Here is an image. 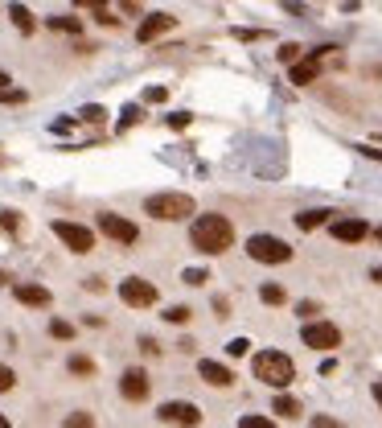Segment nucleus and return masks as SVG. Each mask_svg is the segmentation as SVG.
Wrapping results in <instances>:
<instances>
[{"label": "nucleus", "instance_id": "obj_1", "mask_svg": "<svg viewBox=\"0 0 382 428\" xmlns=\"http://www.w3.org/2000/svg\"><path fill=\"white\" fill-rule=\"evenodd\" d=\"M190 243L202 256H222L235 243V227H230L226 214H197L190 227Z\"/></svg>", "mask_w": 382, "mask_h": 428}, {"label": "nucleus", "instance_id": "obj_2", "mask_svg": "<svg viewBox=\"0 0 382 428\" xmlns=\"http://www.w3.org/2000/svg\"><path fill=\"white\" fill-rule=\"evenodd\" d=\"M251 371H255V379L267 383V387H288V383L296 379V362H292L284 350H259V355L251 358Z\"/></svg>", "mask_w": 382, "mask_h": 428}, {"label": "nucleus", "instance_id": "obj_3", "mask_svg": "<svg viewBox=\"0 0 382 428\" xmlns=\"http://www.w3.org/2000/svg\"><path fill=\"white\" fill-rule=\"evenodd\" d=\"M144 214H152V218H161V222H181V218H193L197 206H193L190 194L165 190V194H152V198L144 202Z\"/></svg>", "mask_w": 382, "mask_h": 428}, {"label": "nucleus", "instance_id": "obj_4", "mask_svg": "<svg viewBox=\"0 0 382 428\" xmlns=\"http://www.w3.org/2000/svg\"><path fill=\"white\" fill-rule=\"evenodd\" d=\"M247 256L259 263H288L292 260V247L280 235H251L247 239Z\"/></svg>", "mask_w": 382, "mask_h": 428}, {"label": "nucleus", "instance_id": "obj_5", "mask_svg": "<svg viewBox=\"0 0 382 428\" xmlns=\"http://www.w3.org/2000/svg\"><path fill=\"white\" fill-rule=\"evenodd\" d=\"M54 235L62 239L74 256H87V251L95 247V231L82 227V222H70V218H58V222H54Z\"/></svg>", "mask_w": 382, "mask_h": 428}, {"label": "nucleus", "instance_id": "obj_6", "mask_svg": "<svg viewBox=\"0 0 382 428\" xmlns=\"http://www.w3.org/2000/svg\"><path fill=\"white\" fill-rule=\"evenodd\" d=\"M120 297H123V305H132V309H152L156 305V285L144 280V276H128L120 285Z\"/></svg>", "mask_w": 382, "mask_h": 428}, {"label": "nucleus", "instance_id": "obj_7", "mask_svg": "<svg viewBox=\"0 0 382 428\" xmlns=\"http://www.w3.org/2000/svg\"><path fill=\"white\" fill-rule=\"evenodd\" d=\"M165 424H177V428H197L202 424V408L190 404V400H168V404H161V412H156Z\"/></svg>", "mask_w": 382, "mask_h": 428}, {"label": "nucleus", "instance_id": "obj_8", "mask_svg": "<svg viewBox=\"0 0 382 428\" xmlns=\"http://www.w3.org/2000/svg\"><path fill=\"white\" fill-rule=\"evenodd\" d=\"M300 338H304V346H312V350H333V346H341V330H337L333 321H309Z\"/></svg>", "mask_w": 382, "mask_h": 428}, {"label": "nucleus", "instance_id": "obj_9", "mask_svg": "<svg viewBox=\"0 0 382 428\" xmlns=\"http://www.w3.org/2000/svg\"><path fill=\"white\" fill-rule=\"evenodd\" d=\"M99 231L107 239H116V243H136L140 239V231H136V222L132 218H120V214H99Z\"/></svg>", "mask_w": 382, "mask_h": 428}, {"label": "nucleus", "instance_id": "obj_10", "mask_svg": "<svg viewBox=\"0 0 382 428\" xmlns=\"http://www.w3.org/2000/svg\"><path fill=\"white\" fill-rule=\"evenodd\" d=\"M120 391L123 400H132V404H140V400H148V391H152V383H148V375H144L140 367H128L120 375Z\"/></svg>", "mask_w": 382, "mask_h": 428}, {"label": "nucleus", "instance_id": "obj_11", "mask_svg": "<svg viewBox=\"0 0 382 428\" xmlns=\"http://www.w3.org/2000/svg\"><path fill=\"white\" fill-rule=\"evenodd\" d=\"M333 46H321V49H312L309 58H300L296 66H292V83H316V74H321V62H325V54H329Z\"/></svg>", "mask_w": 382, "mask_h": 428}, {"label": "nucleus", "instance_id": "obj_12", "mask_svg": "<svg viewBox=\"0 0 382 428\" xmlns=\"http://www.w3.org/2000/svg\"><path fill=\"white\" fill-rule=\"evenodd\" d=\"M173 25H177V17H168V13H152V17H144V21H140V29H136V42H144V46H148V42H156L161 33H168Z\"/></svg>", "mask_w": 382, "mask_h": 428}, {"label": "nucleus", "instance_id": "obj_13", "mask_svg": "<svg viewBox=\"0 0 382 428\" xmlns=\"http://www.w3.org/2000/svg\"><path fill=\"white\" fill-rule=\"evenodd\" d=\"M329 231H333L337 243H362V239L370 235V227H366L362 218H333Z\"/></svg>", "mask_w": 382, "mask_h": 428}, {"label": "nucleus", "instance_id": "obj_14", "mask_svg": "<svg viewBox=\"0 0 382 428\" xmlns=\"http://www.w3.org/2000/svg\"><path fill=\"white\" fill-rule=\"evenodd\" d=\"M13 297H17L21 305H33V309H46L49 301H54V297H49V288L46 285H33V280L17 285V288H13Z\"/></svg>", "mask_w": 382, "mask_h": 428}, {"label": "nucleus", "instance_id": "obj_15", "mask_svg": "<svg viewBox=\"0 0 382 428\" xmlns=\"http://www.w3.org/2000/svg\"><path fill=\"white\" fill-rule=\"evenodd\" d=\"M197 375L210 383V387H230V383H235L230 367H222V362H214V358H202V362H197Z\"/></svg>", "mask_w": 382, "mask_h": 428}, {"label": "nucleus", "instance_id": "obj_16", "mask_svg": "<svg viewBox=\"0 0 382 428\" xmlns=\"http://www.w3.org/2000/svg\"><path fill=\"white\" fill-rule=\"evenodd\" d=\"M329 214L333 210H304V214H296V227L300 231H316L321 222H329Z\"/></svg>", "mask_w": 382, "mask_h": 428}, {"label": "nucleus", "instance_id": "obj_17", "mask_svg": "<svg viewBox=\"0 0 382 428\" xmlns=\"http://www.w3.org/2000/svg\"><path fill=\"white\" fill-rule=\"evenodd\" d=\"M66 367H70V375H82V379L95 375V358H87V355H70L66 358Z\"/></svg>", "mask_w": 382, "mask_h": 428}, {"label": "nucleus", "instance_id": "obj_18", "mask_svg": "<svg viewBox=\"0 0 382 428\" xmlns=\"http://www.w3.org/2000/svg\"><path fill=\"white\" fill-rule=\"evenodd\" d=\"M8 17H13V25H17L21 33H33V13H29L25 4H13V8H8Z\"/></svg>", "mask_w": 382, "mask_h": 428}, {"label": "nucleus", "instance_id": "obj_19", "mask_svg": "<svg viewBox=\"0 0 382 428\" xmlns=\"http://www.w3.org/2000/svg\"><path fill=\"white\" fill-rule=\"evenodd\" d=\"M271 412H280L284 420H296V416H300V404H296L292 396H276V404H271Z\"/></svg>", "mask_w": 382, "mask_h": 428}, {"label": "nucleus", "instance_id": "obj_20", "mask_svg": "<svg viewBox=\"0 0 382 428\" xmlns=\"http://www.w3.org/2000/svg\"><path fill=\"white\" fill-rule=\"evenodd\" d=\"M62 428H95V412H70Z\"/></svg>", "mask_w": 382, "mask_h": 428}, {"label": "nucleus", "instance_id": "obj_21", "mask_svg": "<svg viewBox=\"0 0 382 428\" xmlns=\"http://www.w3.org/2000/svg\"><path fill=\"white\" fill-rule=\"evenodd\" d=\"M259 297L267 301V305H284V301H288V292H284L280 285H263V288H259Z\"/></svg>", "mask_w": 382, "mask_h": 428}, {"label": "nucleus", "instance_id": "obj_22", "mask_svg": "<svg viewBox=\"0 0 382 428\" xmlns=\"http://www.w3.org/2000/svg\"><path fill=\"white\" fill-rule=\"evenodd\" d=\"M49 333H54V338H62V342H70L74 326H70V321H62V317H54V321H49Z\"/></svg>", "mask_w": 382, "mask_h": 428}, {"label": "nucleus", "instance_id": "obj_23", "mask_svg": "<svg viewBox=\"0 0 382 428\" xmlns=\"http://www.w3.org/2000/svg\"><path fill=\"white\" fill-rule=\"evenodd\" d=\"M300 54H304V49L296 46V42H284V46H280V62H288V66H296V62H300Z\"/></svg>", "mask_w": 382, "mask_h": 428}, {"label": "nucleus", "instance_id": "obj_24", "mask_svg": "<svg viewBox=\"0 0 382 428\" xmlns=\"http://www.w3.org/2000/svg\"><path fill=\"white\" fill-rule=\"evenodd\" d=\"M190 317H193V309H190V305H173V309L165 313V321H173V326H185Z\"/></svg>", "mask_w": 382, "mask_h": 428}, {"label": "nucleus", "instance_id": "obj_25", "mask_svg": "<svg viewBox=\"0 0 382 428\" xmlns=\"http://www.w3.org/2000/svg\"><path fill=\"white\" fill-rule=\"evenodd\" d=\"M49 29H66V33H78L82 21L78 17H49Z\"/></svg>", "mask_w": 382, "mask_h": 428}, {"label": "nucleus", "instance_id": "obj_26", "mask_svg": "<svg viewBox=\"0 0 382 428\" xmlns=\"http://www.w3.org/2000/svg\"><path fill=\"white\" fill-rule=\"evenodd\" d=\"M181 280H185V285H206V280H210V272H206V268H185V276H181Z\"/></svg>", "mask_w": 382, "mask_h": 428}, {"label": "nucleus", "instance_id": "obj_27", "mask_svg": "<svg viewBox=\"0 0 382 428\" xmlns=\"http://www.w3.org/2000/svg\"><path fill=\"white\" fill-rule=\"evenodd\" d=\"M103 116H107V112H103L99 103H91V107H82V112H78V119H87V124H103Z\"/></svg>", "mask_w": 382, "mask_h": 428}, {"label": "nucleus", "instance_id": "obj_28", "mask_svg": "<svg viewBox=\"0 0 382 428\" xmlns=\"http://www.w3.org/2000/svg\"><path fill=\"white\" fill-rule=\"evenodd\" d=\"M239 428H276V424H271L267 416H255V412H251V416H242L239 420Z\"/></svg>", "mask_w": 382, "mask_h": 428}, {"label": "nucleus", "instance_id": "obj_29", "mask_svg": "<svg viewBox=\"0 0 382 428\" xmlns=\"http://www.w3.org/2000/svg\"><path fill=\"white\" fill-rule=\"evenodd\" d=\"M13 383H17L13 367H4V362H0V391H13Z\"/></svg>", "mask_w": 382, "mask_h": 428}, {"label": "nucleus", "instance_id": "obj_30", "mask_svg": "<svg viewBox=\"0 0 382 428\" xmlns=\"http://www.w3.org/2000/svg\"><path fill=\"white\" fill-rule=\"evenodd\" d=\"M309 428H345V424H341V420H333V416H312Z\"/></svg>", "mask_w": 382, "mask_h": 428}, {"label": "nucleus", "instance_id": "obj_31", "mask_svg": "<svg viewBox=\"0 0 382 428\" xmlns=\"http://www.w3.org/2000/svg\"><path fill=\"white\" fill-rule=\"evenodd\" d=\"M136 119H140V107H136V103H132V107H123V119H120V128H132V124H136Z\"/></svg>", "mask_w": 382, "mask_h": 428}, {"label": "nucleus", "instance_id": "obj_32", "mask_svg": "<svg viewBox=\"0 0 382 428\" xmlns=\"http://www.w3.org/2000/svg\"><path fill=\"white\" fill-rule=\"evenodd\" d=\"M144 99H148V103H165L168 91H165V87H148V91H144Z\"/></svg>", "mask_w": 382, "mask_h": 428}, {"label": "nucleus", "instance_id": "obj_33", "mask_svg": "<svg viewBox=\"0 0 382 428\" xmlns=\"http://www.w3.org/2000/svg\"><path fill=\"white\" fill-rule=\"evenodd\" d=\"M0 222H4V231H17V227H21L17 210H4V214H0Z\"/></svg>", "mask_w": 382, "mask_h": 428}, {"label": "nucleus", "instance_id": "obj_34", "mask_svg": "<svg viewBox=\"0 0 382 428\" xmlns=\"http://www.w3.org/2000/svg\"><path fill=\"white\" fill-rule=\"evenodd\" d=\"M226 350H230V355L239 358V355H247V350H251V342H247V338H235V342H230Z\"/></svg>", "mask_w": 382, "mask_h": 428}, {"label": "nucleus", "instance_id": "obj_35", "mask_svg": "<svg viewBox=\"0 0 382 428\" xmlns=\"http://www.w3.org/2000/svg\"><path fill=\"white\" fill-rule=\"evenodd\" d=\"M91 13H95V17H99V21H103V25H120V21H116V17H111V8H103V4H95Z\"/></svg>", "mask_w": 382, "mask_h": 428}, {"label": "nucleus", "instance_id": "obj_36", "mask_svg": "<svg viewBox=\"0 0 382 428\" xmlns=\"http://www.w3.org/2000/svg\"><path fill=\"white\" fill-rule=\"evenodd\" d=\"M25 91H0V103H25Z\"/></svg>", "mask_w": 382, "mask_h": 428}, {"label": "nucleus", "instance_id": "obj_37", "mask_svg": "<svg viewBox=\"0 0 382 428\" xmlns=\"http://www.w3.org/2000/svg\"><path fill=\"white\" fill-rule=\"evenodd\" d=\"M296 313H300V317H312V313H321V305H316V301H300Z\"/></svg>", "mask_w": 382, "mask_h": 428}, {"label": "nucleus", "instance_id": "obj_38", "mask_svg": "<svg viewBox=\"0 0 382 428\" xmlns=\"http://www.w3.org/2000/svg\"><path fill=\"white\" fill-rule=\"evenodd\" d=\"M140 350H144V355H161V346H156V338H140Z\"/></svg>", "mask_w": 382, "mask_h": 428}, {"label": "nucleus", "instance_id": "obj_39", "mask_svg": "<svg viewBox=\"0 0 382 428\" xmlns=\"http://www.w3.org/2000/svg\"><path fill=\"white\" fill-rule=\"evenodd\" d=\"M190 124V112H177V116H168V128H185Z\"/></svg>", "mask_w": 382, "mask_h": 428}, {"label": "nucleus", "instance_id": "obj_40", "mask_svg": "<svg viewBox=\"0 0 382 428\" xmlns=\"http://www.w3.org/2000/svg\"><path fill=\"white\" fill-rule=\"evenodd\" d=\"M214 309H218V317H230V301L226 297H214Z\"/></svg>", "mask_w": 382, "mask_h": 428}, {"label": "nucleus", "instance_id": "obj_41", "mask_svg": "<svg viewBox=\"0 0 382 428\" xmlns=\"http://www.w3.org/2000/svg\"><path fill=\"white\" fill-rule=\"evenodd\" d=\"M82 285H87V292H103V280H99V276H91V280H82Z\"/></svg>", "mask_w": 382, "mask_h": 428}, {"label": "nucleus", "instance_id": "obj_42", "mask_svg": "<svg viewBox=\"0 0 382 428\" xmlns=\"http://www.w3.org/2000/svg\"><path fill=\"white\" fill-rule=\"evenodd\" d=\"M374 400H378V408H382V379H374Z\"/></svg>", "mask_w": 382, "mask_h": 428}, {"label": "nucleus", "instance_id": "obj_43", "mask_svg": "<svg viewBox=\"0 0 382 428\" xmlns=\"http://www.w3.org/2000/svg\"><path fill=\"white\" fill-rule=\"evenodd\" d=\"M370 280H378V285H382V263L374 268V272H370Z\"/></svg>", "mask_w": 382, "mask_h": 428}, {"label": "nucleus", "instance_id": "obj_44", "mask_svg": "<svg viewBox=\"0 0 382 428\" xmlns=\"http://www.w3.org/2000/svg\"><path fill=\"white\" fill-rule=\"evenodd\" d=\"M4 83H8V74H4V71H0V91H4Z\"/></svg>", "mask_w": 382, "mask_h": 428}, {"label": "nucleus", "instance_id": "obj_45", "mask_svg": "<svg viewBox=\"0 0 382 428\" xmlns=\"http://www.w3.org/2000/svg\"><path fill=\"white\" fill-rule=\"evenodd\" d=\"M0 428H8V416H4V412H0Z\"/></svg>", "mask_w": 382, "mask_h": 428}, {"label": "nucleus", "instance_id": "obj_46", "mask_svg": "<svg viewBox=\"0 0 382 428\" xmlns=\"http://www.w3.org/2000/svg\"><path fill=\"white\" fill-rule=\"evenodd\" d=\"M374 239H378V243H382V227H378V231H374Z\"/></svg>", "mask_w": 382, "mask_h": 428}]
</instances>
